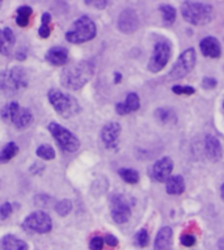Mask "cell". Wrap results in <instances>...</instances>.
<instances>
[{"mask_svg": "<svg viewBox=\"0 0 224 250\" xmlns=\"http://www.w3.org/2000/svg\"><path fill=\"white\" fill-rule=\"evenodd\" d=\"M94 74V64L90 61H80L69 64L62 71V85L71 90L82 89Z\"/></svg>", "mask_w": 224, "mask_h": 250, "instance_id": "obj_1", "label": "cell"}, {"mask_svg": "<svg viewBox=\"0 0 224 250\" xmlns=\"http://www.w3.org/2000/svg\"><path fill=\"white\" fill-rule=\"evenodd\" d=\"M181 13L189 24L206 25L211 22L214 17V8L211 4L203 1H183Z\"/></svg>", "mask_w": 224, "mask_h": 250, "instance_id": "obj_2", "label": "cell"}, {"mask_svg": "<svg viewBox=\"0 0 224 250\" xmlns=\"http://www.w3.org/2000/svg\"><path fill=\"white\" fill-rule=\"evenodd\" d=\"M28 86V76L21 67H11L0 72V90L4 95H16Z\"/></svg>", "mask_w": 224, "mask_h": 250, "instance_id": "obj_3", "label": "cell"}, {"mask_svg": "<svg viewBox=\"0 0 224 250\" xmlns=\"http://www.w3.org/2000/svg\"><path fill=\"white\" fill-rule=\"evenodd\" d=\"M51 106L55 109L58 114L63 118H71L80 113V105L78 100L68 93H65L59 89H50L47 93Z\"/></svg>", "mask_w": 224, "mask_h": 250, "instance_id": "obj_4", "label": "cell"}, {"mask_svg": "<svg viewBox=\"0 0 224 250\" xmlns=\"http://www.w3.org/2000/svg\"><path fill=\"white\" fill-rule=\"evenodd\" d=\"M97 33V28L93 20H90V17L82 16L75 21L66 33V40L71 43H84L90 40H93Z\"/></svg>", "mask_w": 224, "mask_h": 250, "instance_id": "obj_5", "label": "cell"}, {"mask_svg": "<svg viewBox=\"0 0 224 250\" xmlns=\"http://www.w3.org/2000/svg\"><path fill=\"white\" fill-rule=\"evenodd\" d=\"M1 118L5 122L13 123V126L19 130H25L33 123L32 111L26 107L20 106L16 101L7 104L1 110Z\"/></svg>", "mask_w": 224, "mask_h": 250, "instance_id": "obj_6", "label": "cell"}, {"mask_svg": "<svg viewBox=\"0 0 224 250\" xmlns=\"http://www.w3.org/2000/svg\"><path fill=\"white\" fill-rule=\"evenodd\" d=\"M47 128H49V131L51 132V135H53V138L55 139V142L59 144V147H61L63 151L72 153V152H76L79 148H80V140L73 135L69 130H67L66 127L61 126L59 123H49Z\"/></svg>", "mask_w": 224, "mask_h": 250, "instance_id": "obj_7", "label": "cell"}, {"mask_svg": "<svg viewBox=\"0 0 224 250\" xmlns=\"http://www.w3.org/2000/svg\"><path fill=\"white\" fill-rule=\"evenodd\" d=\"M197 62V53L194 49L185 50L179 57L176 64L168 74V80H179V79L185 78L190 71L194 68Z\"/></svg>", "mask_w": 224, "mask_h": 250, "instance_id": "obj_8", "label": "cell"}, {"mask_svg": "<svg viewBox=\"0 0 224 250\" xmlns=\"http://www.w3.org/2000/svg\"><path fill=\"white\" fill-rule=\"evenodd\" d=\"M22 228L29 233H49L53 229L51 217L44 211H36L25 217Z\"/></svg>", "mask_w": 224, "mask_h": 250, "instance_id": "obj_9", "label": "cell"}, {"mask_svg": "<svg viewBox=\"0 0 224 250\" xmlns=\"http://www.w3.org/2000/svg\"><path fill=\"white\" fill-rule=\"evenodd\" d=\"M172 55V46L168 41H159L156 42L154 47V54H152L150 63H148V70L157 74L167 66L168 62L171 59Z\"/></svg>", "mask_w": 224, "mask_h": 250, "instance_id": "obj_10", "label": "cell"}, {"mask_svg": "<svg viewBox=\"0 0 224 250\" xmlns=\"http://www.w3.org/2000/svg\"><path fill=\"white\" fill-rule=\"evenodd\" d=\"M110 213L117 224H125L131 216V206L125 195L114 194L110 198Z\"/></svg>", "mask_w": 224, "mask_h": 250, "instance_id": "obj_11", "label": "cell"}, {"mask_svg": "<svg viewBox=\"0 0 224 250\" xmlns=\"http://www.w3.org/2000/svg\"><path fill=\"white\" fill-rule=\"evenodd\" d=\"M140 25L138 13L134 9L126 8L123 9L118 17V29L125 34H130L136 32Z\"/></svg>", "mask_w": 224, "mask_h": 250, "instance_id": "obj_12", "label": "cell"}, {"mask_svg": "<svg viewBox=\"0 0 224 250\" xmlns=\"http://www.w3.org/2000/svg\"><path fill=\"white\" fill-rule=\"evenodd\" d=\"M172 170H173V160L171 157H163L154 164L151 169V177L156 182H165L169 180Z\"/></svg>", "mask_w": 224, "mask_h": 250, "instance_id": "obj_13", "label": "cell"}, {"mask_svg": "<svg viewBox=\"0 0 224 250\" xmlns=\"http://www.w3.org/2000/svg\"><path fill=\"white\" fill-rule=\"evenodd\" d=\"M119 134H121V125L119 123L110 122L105 125L101 130V140L104 146L109 149L117 148Z\"/></svg>", "mask_w": 224, "mask_h": 250, "instance_id": "obj_14", "label": "cell"}, {"mask_svg": "<svg viewBox=\"0 0 224 250\" xmlns=\"http://www.w3.org/2000/svg\"><path fill=\"white\" fill-rule=\"evenodd\" d=\"M45 58L53 66H65L68 62V50L62 46H54L46 53Z\"/></svg>", "mask_w": 224, "mask_h": 250, "instance_id": "obj_15", "label": "cell"}, {"mask_svg": "<svg viewBox=\"0 0 224 250\" xmlns=\"http://www.w3.org/2000/svg\"><path fill=\"white\" fill-rule=\"evenodd\" d=\"M201 51L204 57L212 58L216 59L222 55V46H220L219 41L215 37H206L203 38L200 43Z\"/></svg>", "mask_w": 224, "mask_h": 250, "instance_id": "obj_16", "label": "cell"}, {"mask_svg": "<svg viewBox=\"0 0 224 250\" xmlns=\"http://www.w3.org/2000/svg\"><path fill=\"white\" fill-rule=\"evenodd\" d=\"M204 151H206V155L210 160L218 161L222 159L223 156V148H222V144L218 140V138L212 135H207L206 139H204Z\"/></svg>", "mask_w": 224, "mask_h": 250, "instance_id": "obj_17", "label": "cell"}, {"mask_svg": "<svg viewBox=\"0 0 224 250\" xmlns=\"http://www.w3.org/2000/svg\"><path fill=\"white\" fill-rule=\"evenodd\" d=\"M16 43V37L13 34L11 28L0 29V54L1 55H9L13 51Z\"/></svg>", "mask_w": 224, "mask_h": 250, "instance_id": "obj_18", "label": "cell"}, {"mask_svg": "<svg viewBox=\"0 0 224 250\" xmlns=\"http://www.w3.org/2000/svg\"><path fill=\"white\" fill-rule=\"evenodd\" d=\"M140 107V100H139V96L134 92L129 93L126 97V100L123 103H118L115 105V110L119 115H126L129 113H133V111H136Z\"/></svg>", "mask_w": 224, "mask_h": 250, "instance_id": "obj_19", "label": "cell"}, {"mask_svg": "<svg viewBox=\"0 0 224 250\" xmlns=\"http://www.w3.org/2000/svg\"><path fill=\"white\" fill-rule=\"evenodd\" d=\"M28 244L13 234H5L0 238V250H28Z\"/></svg>", "mask_w": 224, "mask_h": 250, "instance_id": "obj_20", "label": "cell"}, {"mask_svg": "<svg viewBox=\"0 0 224 250\" xmlns=\"http://www.w3.org/2000/svg\"><path fill=\"white\" fill-rule=\"evenodd\" d=\"M173 232L169 227H164L159 230L155 240V250H171Z\"/></svg>", "mask_w": 224, "mask_h": 250, "instance_id": "obj_21", "label": "cell"}, {"mask_svg": "<svg viewBox=\"0 0 224 250\" xmlns=\"http://www.w3.org/2000/svg\"><path fill=\"white\" fill-rule=\"evenodd\" d=\"M185 191V181L181 176H172L167 181V193L169 195H179Z\"/></svg>", "mask_w": 224, "mask_h": 250, "instance_id": "obj_22", "label": "cell"}, {"mask_svg": "<svg viewBox=\"0 0 224 250\" xmlns=\"http://www.w3.org/2000/svg\"><path fill=\"white\" fill-rule=\"evenodd\" d=\"M19 153V146L15 142H11L0 151V164L8 163L13 157Z\"/></svg>", "mask_w": 224, "mask_h": 250, "instance_id": "obj_23", "label": "cell"}, {"mask_svg": "<svg viewBox=\"0 0 224 250\" xmlns=\"http://www.w3.org/2000/svg\"><path fill=\"white\" fill-rule=\"evenodd\" d=\"M17 16H16V24L20 26V28H25L28 26L29 21H30V16H32L33 9L28 5H24V7H20L17 8Z\"/></svg>", "mask_w": 224, "mask_h": 250, "instance_id": "obj_24", "label": "cell"}, {"mask_svg": "<svg viewBox=\"0 0 224 250\" xmlns=\"http://www.w3.org/2000/svg\"><path fill=\"white\" fill-rule=\"evenodd\" d=\"M119 177L122 178L126 184L134 185L139 182V173L131 168H121L118 170Z\"/></svg>", "mask_w": 224, "mask_h": 250, "instance_id": "obj_25", "label": "cell"}, {"mask_svg": "<svg viewBox=\"0 0 224 250\" xmlns=\"http://www.w3.org/2000/svg\"><path fill=\"white\" fill-rule=\"evenodd\" d=\"M38 34L41 38H49L51 34V15L50 13L46 12L42 15V22L38 29Z\"/></svg>", "mask_w": 224, "mask_h": 250, "instance_id": "obj_26", "label": "cell"}, {"mask_svg": "<svg viewBox=\"0 0 224 250\" xmlns=\"http://www.w3.org/2000/svg\"><path fill=\"white\" fill-rule=\"evenodd\" d=\"M37 156L42 160H53L55 157V149L49 144H42L36 149Z\"/></svg>", "mask_w": 224, "mask_h": 250, "instance_id": "obj_27", "label": "cell"}, {"mask_svg": "<svg viewBox=\"0 0 224 250\" xmlns=\"http://www.w3.org/2000/svg\"><path fill=\"white\" fill-rule=\"evenodd\" d=\"M160 11L163 13V21L165 25H172L176 21V16H177V13H176V9L172 7V5H161L160 7Z\"/></svg>", "mask_w": 224, "mask_h": 250, "instance_id": "obj_28", "label": "cell"}, {"mask_svg": "<svg viewBox=\"0 0 224 250\" xmlns=\"http://www.w3.org/2000/svg\"><path fill=\"white\" fill-rule=\"evenodd\" d=\"M155 115L156 118L159 119L160 122L163 123H175L176 122V115L175 113L172 110H169V109H157V110L155 111Z\"/></svg>", "mask_w": 224, "mask_h": 250, "instance_id": "obj_29", "label": "cell"}, {"mask_svg": "<svg viewBox=\"0 0 224 250\" xmlns=\"http://www.w3.org/2000/svg\"><path fill=\"white\" fill-rule=\"evenodd\" d=\"M55 211L61 216H67L72 211V202L69 199H62L55 205Z\"/></svg>", "mask_w": 224, "mask_h": 250, "instance_id": "obj_30", "label": "cell"}, {"mask_svg": "<svg viewBox=\"0 0 224 250\" xmlns=\"http://www.w3.org/2000/svg\"><path fill=\"white\" fill-rule=\"evenodd\" d=\"M135 245L139 246V248H146L148 244H150V236H148V232L146 229H140L138 233L135 234L134 237Z\"/></svg>", "mask_w": 224, "mask_h": 250, "instance_id": "obj_31", "label": "cell"}, {"mask_svg": "<svg viewBox=\"0 0 224 250\" xmlns=\"http://www.w3.org/2000/svg\"><path fill=\"white\" fill-rule=\"evenodd\" d=\"M172 90L175 92L176 95H185V96H192L196 93V89L193 86H185V85H175L172 88Z\"/></svg>", "mask_w": 224, "mask_h": 250, "instance_id": "obj_32", "label": "cell"}, {"mask_svg": "<svg viewBox=\"0 0 224 250\" xmlns=\"http://www.w3.org/2000/svg\"><path fill=\"white\" fill-rule=\"evenodd\" d=\"M104 238L100 237V236H94V237L90 238V250H102L104 248Z\"/></svg>", "mask_w": 224, "mask_h": 250, "instance_id": "obj_33", "label": "cell"}, {"mask_svg": "<svg viewBox=\"0 0 224 250\" xmlns=\"http://www.w3.org/2000/svg\"><path fill=\"white\" fill-rule=\"evenodd\" d=\"M197 242V238L196 236H193V234H182L181 236V244H182L183 246H186V248H190V246L196 245Z\"/></svg>", "mask_w": 224, "mask_h": 250, "instance_id": "obj_34", "label": "cell"}, {"mask_svg": "<svg viewBox=\"0 0 224 250\" xmlns=\"http://www.w3.org/2000/svg\"><path fill=\"white\" fill-rule=\"evenodd\" d=\"M12 205L11 203H3L1 205V207H0V217L1 219H7V217H9L11 215H12Z\"/></svg>", "mask_w": 224, "mask_h": 250, "instance_id": "obj_35", "label": "cell"}, {"mask_svg": "<svg viewBox=\"0 0 224 250\" xmlns=\"http://www.w3.org/2000/svg\"><path fill=\"white\" fill-rule=\"evenodd\" d=\"M216 80L214 78H203L202 80V86L204 89H214L216 86Z\"/></svg>", "mask_w": 224, "mask_h": 250, "instance_id": "obj_36", "label": "cell"}, {"mask_svg": "<svg viewBox=\"0 0 224 250\" xmlns=\"http://www.w3.org/2000/svg\"><path fill=\"white\" fill-rule=\"evenodd\" d=\"M87 5H90V7H94L97 9H104L108 5V1H104V0H100V1H86Z\"/></svg>", "mask_w": 224, "mask_h": 250, "instance_id": "obj_37", "label": "cell"}, {"mask_svg": "<svg viewBox=\"0 0 224 250\" xmlns=\"http://www.w3.org/2000/svg\"><path fill=\"white\" fill-rule=\"evenodd\" d=\"M104 241H105L109 246H112V248H114V246L118 245V240H117V237L113 236V234H106L105 238H104Z\"/></svg>", "mask_w": 224, "mask_h": 250, "instance_id": "obj_38", "label": "cell"}, {"mask_svg": "<svg viewBox=\"0 0 224 250\" xmlns=\"http://www.w3.org/2000/svg\"><path fill=\"white\" fill-rule=\"evenodd\" d=\"M121 79H122V75L119 74V72H115L114 74V83L115 84H118L121 82Z\"/></svg>", "mask_w": 224, "mask_h": 250, "instance_id": "obj_39", "label": "cell"}, {"mask_svg": "<svg viewBox=\"0 0 224 250\" xmlns=\"http://www.w3.org/2000/svg\"><path fill=\"white\" fill-rule=\"evenodd\" d=\"M219 248L222 250H224V238H222V240L219 241Z\"/></svg>", "mask_w": 224, "mask_h": 250, "instance_id": "obj_40", "label": "cell"}, {"mask_svg": "<svg viewBox=\"0 0 224 250\" xmlns=\"http://www.w3.org/2000/svg\"><path fill=\"white\" fill-rule=\"evenodd\" d=\"M220 194H222V198H223L224 201V184L222 185V188H220Z\"/></svg>", "mask_w": 224, "mask_h": 250, "instance_id": "obj_41", "label": "cell"}, {"mask_svg": "<svg viewBox=\"0 0 224 250\" xmlns=\"http://www.w3.org/2000/svg\"><path fill=\"white\" fill-rule=\"evenodd\" d=\"M1 4H3V3H1V1H0V7H1Z\"/></svg>", "mask_w": 224, "mask_h": 250, "instance_id": "obj_42", "label": "cell"}]
</instances>
